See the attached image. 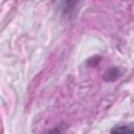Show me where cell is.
Instances as JSON below:
<instances>
[{
	"label": "cell",
	"instance_id": "1",
	"mask_svg": "<svg viewBox=\"0 0 134 134\" xmlns=\"http://www.w3.org/2000/svg\"><path fill=\"white\" fill-rule=\"evenodd\" d=\"M122 74V71L119 67L117 66H112L110 68H108L105 72H104V75H103V79L104 81L106 82H114L116 81L117 79L120 77V75Z\"/></svg>",
	"mask_w": 134,
	"mask_h": 134
},
{
	"label": "cell",
	"instance_id": "2",
	"mask_svg": "<svg viewBox=\"0 0 134 134\" xmlns=\"http://www.w3.org/2000/svg\"><path fill=\"white\" fill-rule=\"evenodd\" d=\"M80 4V2H74V1H65L61 2V10L64 16H72L75 13V8Z\"/></svg>",
	"mask_w": 134,
	"mask_h": 134
},
{
	"label": "cell",
	"instance_id": "3",
	"mask_svg": "<svg viewBox=\"0 0 134 134\" xmlns=\"http://www.w3.org/2000/svg\"><path fill=\"white\" fill-rule=\"evenodd\" d=\"M111 134H134V128L128 125H116L110 130Z\"/></svg>",
	"mask_w": 134,
	"mask_h": 134
},
{
	"label": "cell",
	"instance_id": "4",
	"mask_svg": "<svg viewBox=\"0 0 134 134\" xmlns=\"http://www.w3.org/2000/svg\"><path fill=\"white\" fill-rule=\"evenodd\" d=\"M100 60H102L100 57H93V58L88 59L87 64H88V66H90V67H95V66H97V64L100 62Z\"/></svg>",
	"mask_w": 134,
	"mask_h": 134
},
{
	"label": "cell",
	"instance_id": "5",
	"mask_svg": "<svg viewBox=\"0 0 134 134\" xmlns=\"http://www.w3.org/2000/svg\"><path fill=\"white\" fill-rule=\"evenodd\" d=\"M46 134H62V132H61V129H59V128H54V129L48 131Z\"/></svg>",
	"mask_w": 134,
	"mask_h": 134
}]
</instances>
